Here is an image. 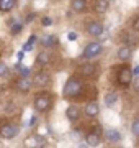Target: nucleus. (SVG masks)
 <instances>
[{
	"label": "nucleus",
	"instance_id": "1",
	"mask_svg": "<svg viewBox=\"0 0 139 148\" xmlns=\"http://www.w3.org/2000/svg\"><path fill=\"white\" fill-rule=\"evenodd\" d=\"M82 90H84L82 81L77 79V77H70V79L65 82L62 94H64L65 99H75V97H79V95L82 94Z\"/></svg>",
	"mask_w": 139,
	"mask_h": 148
},
{
	"label": "nucleus",
	"instance_id": "2",
	"mask_svg": "<svg viewBox=\"0 0 139 148\" xmlns=\"http://www.w3.org/2000/svg\"><path fill=\"white\" fill-rule=\"evenodd\" d=\"M33 106H34V110L43 114V112H48L53 106V95L48 94V92H41L34 97L33 101Z\"/></svg>",
	"mask_w": 139,
	"mask_h": 148
},
{
	"label": "nucleus",
	"instance_id": "3",
	"mask_svg": "<svg viewBox=\"0 0 139 148\" xmlns=\"http://www.w3.org/2000/svg\"><path fill=\"white\" fill-rule=\"evenodd\" d=\"M18 132H20V127L13 122H7L3 125H0V138L3 140H13L18 135Z\"/></svg>",
	"mask_w": 139,
	"mask_h": 148
},
{
	"label": "nucleus",
	"instance_id": "4",
	"mask_svg": "<svg viewBox=\"0 0 139 148\" xmlns=\"http://www.w3.org/2000/svg\"><path fill=\"white\" fill-rule=\"evenodd\" d=\"M102 43H98V41H93V43H88L85 46V49H84V53H82V56L87 59H92V58H95V56H98V54L102 53Z\"/></svg>",
	"mask_w": 139,
	"mask_h": 148
},
{
	"label": "nucleus",
	"instance_id": "5",
	"mask_svg": "<svg viewBox=\"0 0 139 148\" xmlns=\"http://www.w3.org/2000/svg\"><path fill=\"white\" fill-rule=\"evenodd\" d=\"M31 82L36 86V87H46V86L51 82V76H49L48 73H44V71H39V73L34 74V77H33Z\"/></svg>",
	"mask_w": 139,
	"mask_h": 148
},
{
	"label": "nucleus",
	"instance_id": "6",
	"mask_svg": "<svg viewBox=\"0 0 139 148\" xmlns=\"http://www.w3.org/2000/svg\"><path fill=\"white\" fill-rule=\"evenodd\" d=\"M131 79H133V71L129 68H123L119 73H118V82L123 86V87H126V86L131 84Z\"/></svg>",
	"mask_w": 139,
	"mask_h": 148
},
{
	"label": "nucleus",
	"instance_id": "7",
	"mask_svg": "<svg viewBox=\"0 0 139 148\" xmlns=\"http://www.w3.org/2000/svg\"><path fill=\"white\" fill-rule=\"evenodd\" d=\"M31 86H33L31 79H30V77H22V76H20V79L15 82L16 90H18V92H22V94L30 92V90H31Z\"/></svg>",
	"mask_w": 139,
	"mask_h": 148
},
{
	"label": "nucleus",
	"instance_id": "8",
	"mask_svg": "<svg viewBox=\"0 0 139 148\" xmlns=\"http://www.w3.org/2000/svg\"><path fill=\"white\" fill-rule=\"evenodd\" d=\"M87 33L92 36H102L103 35V25L100 21H90L87 25Z\"/></svg>",
	"mask_w": 139,
	"mask_h": 148
},
{
	"label": "nucleus",
	"instance_id": "9",
	"mask_svg": "<svg viewBox=\"0 0 139 148\" xmlns=\"http://www.w3.org/2000/svg\"><path fill=\"white\" fill-rule=\"evenodd\" d=\"M96 71L95 68V64H92V63H85V64H82L80 68H79V73L82 74V76H85V77H90V76H93Z\"/></svg>",
	"mask_w": 139,
	"mask_h": 148
},
{
	"label": "nucleus",
	"instance_id": "10",
	"mask_svg": "<svg viewBox=\"0 0 139 148\" xmlns=\"http://www.w3.org/2000/svg\"><path fill=\"white\" fill-rule=\"evenodd\" d=\"M65 115H67V119H69L70 122L79 120V117H80V109L77 106H69L67 110H65Z\"/></svg>",
	"mask_w": 139,
	"mask_h": 148
},
{
	"label": "nucleus",
	"instance_id": "11",
	"mask_svg": "<svg viewBox=\"0 0 139 148\" xmlns=\"http://www.w3.org/2000/svg\"><path fill=\"white\" fill-rule=\"evenodd\" d=\"M85 115L87 117H96L98 115V112H100V109H98V104L96 102H88L85 106Z\"/></svg>",
	"mask_w": 139,
	"mask_h": 148
},
{
	"label": "nucleus",
	"instance_id": "12",
	"mask_svg": "<svg viewBox=\"0 0 139 148\" xmlns=\"http://www.w3.org/2000/svg\"><path fill=\"white\" fill-rule=\"evenodd\" d=\"M70 8L77 13H82V12H85L87 8V0H72L70 2Z\"/></svg>",
	"mask_w": 139,
	"mask_h": 148
},
{
	"label": "nucleus",
	"instance_id": "13",
	"mask_svg": "<svg viewBox=\"0 0 139 148\" xmlns=\"http://www.w3.org/2000/svg\"><path fill=\"white\" fill-rule=\"evenodd\" d=\"M105 137H107L108 142H111V143H116L121 140V133L118 132V130H115V128H110V130H107L105 132Z\"/></svg>",
	"mask_w": 139,
	"mask_h": 148
},
{
	"label": "nucleus",
	"instance_id": "14",
	"mask_svg": "<svg viewBox=\"0 0 139 148\" xmlns=\"http://www.w3.org/2000/svg\"><path fill=\"white\" fill-rule=\"evenodd\" d=\"M16 7V0H0V12H11Z\"/></svg>",
	"mask_w": 139,
	"mask_h": 148
},
{
	"label": "nucleus",
	"instance_id": "15",
	"mask_svg": "<svg viewBox=\"0 0 139 148\" xmlns=\"http://www.w3.org/2000/svg\"><path fill=\"white\" fill-rule=\"evenodd\" d=\"M131 58V48L126 45V46H121L118 49V59H121V61H128Z\"/></svg>",
	"mask_w": 139,
	"mask_h": 148
},
{
	"label": "nucleus",
	"instance_id": "16",
	"mask_svg": "<svg viewBox=\"0 0 139 148\" xmlns=\"http://www.w3.org/2000/svg\"><path fill=\"white\" fill-rule=\"evenodd\" d=\"M85 140H87V145H90V147H96V145L100 143V133L90 132V133L85 137Z\"/></svg>",
	"mask_w": 139,
	"mask_h": 148
},
{
	"label": "nucleus",
	"instance_id": "17",
	"mask_svg": "<svg viewBox=\"0 0 139 148\" xmlns=\"http://www.w3.org/2000/svg\"><path fill=\"white\" fill-rule=\"evenodd\" d=\"M49 61H51V54H49L48 51H41V53L36 56V63L39 64V66H46Z\"/></svg>",
	"mask_w": 139,
	"mask_h": 148
},
{
	"label": "nucleus",
	"instance_id": "18",
	"mask_svg": "<svg viewBox=\"0 0 139 148\" xmlns=\"http://www.w3.org/2000/svg\"><path fill=\"white\" fill-rule=\"evenodd\" d=\"M108 0H95V12L98 13H105L108 10Z\"/></svg>",
	"mask_w": 139,
	"mask_h": 148
},
{
	"label": "nucleus",
	"instance_id": "19",
	"mask_svg": "<svg viewBox=\"0 0 139 148\" xmlns=\"http://www.w3.org/2000/svg\"><path fill=\"white\" fill-rule=\"evenodd\" d=\"M116 101H118V94L116 92H108V94L105 95V106L107 107H111Z\"/></svg>",
	"mask_w": 139,
	"mask_h": 148
},
{
	"label": "nucleus",
	"instance_id": "20",
	"mask_svg": "<svg viewBox=\"0 0 139 148\" xmlns=\"http://www.w3.org/2000/svg\"><path fill=\"white\" fill-rule=\"evenodd\" d=\"M43 45L46 48H53V46H56V45H57V38L54 36V35H48V36H44Z\"/></svg>",
	"mask_w": 139,
	"mask_h": 148
},
{
	"label": "nucleus",
	"instance_id": "21",
	"mask_svg": "<svg viewBox=\"0 0 139 148\" xmlns=\"http://www.w3.org/2000/svg\"><path fill=\"white\" fill-rule=\"evenodd\" d=\"M36 40H38L36 35H31V36L28 38V41L23 45V51H31L33 46H34V43H36Z\"/></svg>",
	"mask_w": 139,
	"mask_h": 148
},
{
	"label": "nucleus",
	"instance_id": "22",
	"mask_svg": "<svg viewBox=\"0 0 139 148\" xmlns=\"http://www.w3.org/2000/svg\"><path fill=\"white\" fill-rule=\"evenodd\" d=\"M23 30V23H20V21H15L13 25H10V33L13 35V36H16V35H20Z\"/></svg>",
	"mask_w": 139,
	"mask_h": 148
},
{
	"label": "nucleus",
	"instance_id": "23",
	"mask_svg": "<svg viewBox=\"0 0 139 148\" xmlns=\"http://www.w3.org/2000/svg\"><path fill=\"white\" fill-rule=\"evenodd\" d=\"M16 71H20V76H22V77H30V74H31V69L30 68H26V66H22V64H20V68L16 69Z\"/></svg>",
	"mask_w": 139,
	"mask_h": 148
},
{
	"label": "nucleus",
	"instance_id": "24",
	"mask_svg": "<svg viewBox=\"0 0 139 148\" xmlns=\"http://www.w3.org/2000/svg\"><path fill=\"white\" fill-rule=\"evenodd\" d=\"M8 73H10V68H8L5 63H2V61H0V77L8 76Z\"/></svg>",
	"mask_w": 139,
	"mask_h": 148
},
{
	"label": "nucleus",
	"instance_id": "25",
	"mask_svg": "<svg viewBox=\"0 0 139 148\" xmlns=\"http://www.w3.org/2000/svg\"><path fill=\"white\" fill-rule=\"evenodd\" d=\"M133 133L136 135V137H139V117L133 122Z\"/></svg>",
	"mask_w": 139,
	"mask_h": 148
},
{
	"label": "nucleus",
	"instance_id": "26",
	"mask_svg": "<svg viewBox=\"0 0 139 148\" xmlns=\"http://www.w3.org/2000/svg\"><path fill=\"white\" fill-rule=\"evenodd\" d=\"M126 43H128V46H133V45H136V43H138V38L128 35V36H126Z\"/></svg>",
	"mask_w": 139,
	"mask_h": 148
},
{
	"label": "nucleus",
	"instance_id": "27",
	"mask_svg": "<svg viewBox=\"0 0 139 148\" xmlns=\"http://www.w3.org/2000/svg\"><path fill=\"white\" fill-rule=\"evenodd\" d=\"M41 25H43V27H51V25H53V20H51L49 16H43V18H41Z\"/></svg>",
	"mask_w": 139,
	"mask_h": 148
},
{
	"label": "nucleus",
	"instance_id": "28",
	"mask_svg": "<svg viewBox=\"0 0 139 148\" xmlns=\"http://www.w3.org/2000/svg\"><path fill=\"white\" fill-rule=\"evenodd\" d=\"M34 18H36V13L33 12V13H28V15H26V20H25V21H26V23H31Z\"/></svg>",
	"mask_w": 139,
	"mask_h": 148
},
{
	"label": "nucleus",
	"instance_id": "29",
	"mask_svg": "<svg viewBox=\"0 0 139 148\" xmlns=\"http://www.w3.org/2000/svg\"><path fill=\"white\" fill-rule=\"evenodd\" d=\"M133 28H134V32H139V16H136V18H134Z\"/></svg>",
	"mask_w": 139,
	"mask_h": 148
},
{
	"label": "nucleus",
	"instance_id": "30",
	"mask_svg": "<svg viewBox=\"0 0 139 148\" xmlns=\"http://www.w3.org/2000/svg\"><path fill=\"white\" fill-rule=\"evenodd\" d=\"M67 38H69L70 41H75V40H77V33H75V32H70L69 35H67Z\"/></svg>",
	"mask_w": 139,
	"mask_h": 148
},
{
	"label": "nucleus",
	"instance_id": "31",
	"mask_svg": "<svg viewBox=\"0 0 139 148\" xmlns=\"http://www.w3.org/2000/svg\"><path fill=\"white\" fill-rule=\"evenodd\" d=\"M23 58H25V51H18V53H16V59H18V61L22 63Z\"/></svg>",
	"mask_w": 139,
	"mask_h": 148
},
{
	"label": "nucleus",
	"instance_id": "32",
	"mask_svg": "<svg viewBox=\"0 0 139 148\" xmlns=\"http://www.w3.org/2000/svg\"><path fill=\"white\" fill-rule=\"evenodd\" d=\"M133 86H134V89H136V90L139 92V76H136V79H134Z\"/></svg>",
	"mask_w": 139,
	"mask_h": 148
},
{
	"label": "nucleus",
	"instance_id": "33",
	"mask_svg": "<svg viewBox=\"0 0 139 148\" xmlns=\"http://www.w3.org/2000/svg\"><path fill=\"white\" fill-rule=\"evenodd\" d=\"M34 123H36V117H31L30 119V127H34Z\"/></svg>",
	"mask_w": 139,
	"mask_h": 148
},
{
	"label": "nucleus",
	"instance_id": "34",
	"mask_svg": "<svg viewBox=\"0 0 139 148\" xmlns=\"http://www.w3.org/2000/svg\"><path fill=\"white\" fill-rule=\"evenodd\" d=\"M133 76H139V66H136V68L133 69Z\"/></svg>",
	"mask_w": 139,
	"mask_h": 148
},
{
	"label": "nucleus",
	"instance_id": "35",
	"mask_svg": "<svg viewBox=\"0 0 139 148\" xmlns=\"http://www.w3.org/2000/svg\"><path fill=\"white\" fill-rule=\"evenodd\" d=\"M7 23H8V25H13V23H15V18H10V20L7 21Z\"/></svg>",
	"mask_w": 139,
	"mask_h": 148
},
{
	"label": "nucleus",
	"instance_id": "36",
	"mask_svg": "<svg viewBox=\"0 0 139 148\" xmlns=\"http://www.w3.org/2000/svg\"><path fill=\"white\" fill-rule=\"evenodd\" d=\"M108 2H111V0H108Z\"/></svg>",
	"mask_w": 139,
	"mask_h": 148
}]
</instances>
